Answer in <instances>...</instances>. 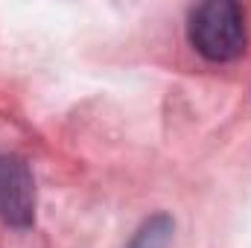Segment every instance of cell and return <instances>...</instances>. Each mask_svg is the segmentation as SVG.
I'll return each mask as SVG.
<instances>
[{"label":"cell","mask_w":251,"mask_h":248,"mask_svg":"<svg viewBox=\"0 0 251 248\" xmlns=\"http://www.w3.org/2000/svg\"><path fill=\"white\" fill-rule=\"evenodd\" d=\"M0 219L21 231L35 222V178L18 155H0Z\"/></svg>","instance_id":"2"},{"label":"cell","mask_w":251,"mask_h":248,"mask_svg":"<svg viewBox=\"0 0 251 248\" xmlns=\"http://www.w3.org/2000/svg\"><path fill=\"white\" fill-rule=\"evenodd\" d=\"M170 240H173V219L167 213H158L137 228L128 248H167Z\"/></svg>","instance_id":"3"},{"label":"cell","mask_w":251,"mask_h":248,"mask_svg":"<svg viewBox=\"0 0 251 248\" xmlns=\"http://www.w3.org/2000/svg\"><path fill=\"white\" fill-rule=\"evenodd\" d=\"M190 44L207 62L225 64L246 53V15L234 0H210L190 12Z\"/></svg>","instance_id":"1"}]
</instances>
